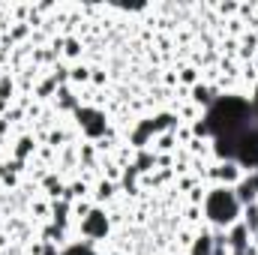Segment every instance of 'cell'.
Instances as JSON below:
<instances>
[{
  "instance_id": "6da1fadb",
  "label": "cell",
  "mask_w": 258,
  "mask_h": 255,
  "mask_svg": "<svg viewBox=\"0 0 258 255\" xmlns=\"http://www.w3.org/2000/svg\"><path fill=\"white\" fill-rule=\"evenodd\" d=\"M201 129L216 135V150L243 165H258V96L246 102L240 96H225L207 111Z\"/></svg>"
},
{
  "instance_id": "7a4b0ae2",
  "label": "cell",
  "mask_w": 258,
  "mask_h": 255,
  "mask_svg": "<svg viewBox=\"0 0 258 255\" xmlns=\"http://www.w3.org/2000/svg\"><path fill=\"white\" fill-rule=\"evenodd\" d=\"M207 213L216 219V222H228L237 216V198L231 195L228 189H216L207 201Z\"/></svg>"
},
{
  "instance_id": "3957f363",
  "label": "cell",
  "mask_w": 258,
  "mask_h": 255,
  "mask_svg": "<svg viewBox=\"0 0 258 255\" xmlns=\"http://www.w3.org/2000/svg\"><path fill=\"white\" fill-rule=\"evenodd\" d=\"M255 189H258V174H252V177L240 186V198H243V201H249V198L255 195Z\"/></svg>"
},
{
  "instance_id": "277c9868",
  "label": "cell",
  "mask_w": 258,
  "mask_h": 255,
  "mask_svg": "<svg viewBox=\"0 0 258 255\" xmlns=\"http://www.w3.org/2000/svg\"><path fill=\"white\" fill-rule=\"evenodd\" d=\"M84 228H87L90 234H102V231H105V222H102V216H99V213H93V219H87V222H84Z\"/></svg>"
},
{
  "instance_id": "5b68a950",
  "label": "cell",
  "mask_w": 258,
  "mask_h": 255,
  "mask_svg": "<svg viewBox=\"0 0 258 255\" xmlns=\"http://www.w3.org/2000/svg\"><path fill=\"white\" fill-rule=\"evenodd\" d=\"M81 117H87V123H84V126L90 129V132H102V123H93V120H99V117H96L93 111H84Z\"/></svg>"
},
{
  "instance_id": "8992f818",
  "label": "cell",
  "mask_w": 258,
  "mask_h": 255,
  "mask_svg": "<svg viewBox=\"0 0 258 255\" xmlns=\"http://www.w3.org/2000/svg\"><path fill=\"white\" fill-rule=\"evenodd\" d=\"M192 255H210V237H201V243L195 246Z\"/></svg>"
},
{
  "instance_id": "52a82bcc",
  "label": "cell",
  "mask_w": 258,
  "mask_h": 255,
  "mask_svg": "<svg viewBox=\"0 0 258 255\" xmlns=\"http://www.w3.org/2000/svg\"><path fill=\"white\" fill-rule=\"evenodd\" d=\"M66 255H93V252H90L87 246H72V249H69Z\"/></svg>"
}]
</instances>
